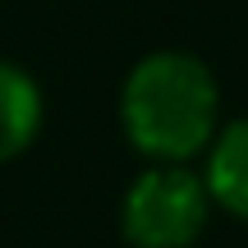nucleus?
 I'll return each mask as SVG.
<instances>
[{
    "label": "nucleus",
    "instance_id": "f257e3e1",
    "mask_svg": "<svg viewBox=\"0 0 248 248\" xmlns=\"http://www.w3.org/2000/svg\"><path fill=\"white\" fill-rule=\"evenodd\" d=\"M120 129L152 166H188L221 133V88L193 51H152L120 88Z\"/></svg>",
    "mask_w": 248,
    "mask_h": 248
},
{
    "label": "nucleus",
    "instance_id": "7ed1b4c3",
    "mask_svg": "<svg viewBox=\"0 0 248 248\" xmlns=\"http://www.w3.org/2000/svg\"><path fill=\"white\" fill-rule=\"evenodd\" d=\"M46 120V101L37 78L14 60H0V166L18 161L37 142Z\"/></svg>",
    "mask_w": 248,
    "mask_h": 248
},
{
    "label": "nucleus",
    "instance_id": "20e7f679",
    "mask_svg": "<svg viewBox=\"0 0 248 248\" xmlns=\"http://www.w3.org/2000/svg\"><path fill=\"white\" fill-rule=\"evenodd\" d=\"M202 184H207L212 207H221V212L248 221V115L244 120H230L212 138Z\"/></svg>",
    "mask_w": 248,
    "mask_h": 248
},
{
    "label": "nucleus",
    "instance_id": "f03ea898",
    "mask_svg": "<svg viewBox=\"0 0 248 248\" xmlns=\"http://www.w3.org/2000/svg\"><path fill=\"white\" fill-rule=\"evenodd\" d=\"M207 221L212 198L188 166H147L120 198V234L133 248H193Z\"/></svg>",
    "mask_w": 248,
    "mask_h": 248
}]
</instances>
